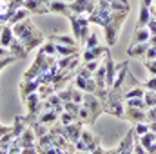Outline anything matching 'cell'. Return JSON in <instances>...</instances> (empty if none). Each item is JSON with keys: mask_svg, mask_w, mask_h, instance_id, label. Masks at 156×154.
Returning <instances> with one entry per match:
<instances>
[{"mask_svg": "<svg viewBox=\"0 0 156 154\" xmlns=\"http://www.w3.org/2000/svg\"><path fill=\"white\" fill-rule=\"evenodd\" d=\"M125 16H127V13L113 11L109 22H107L105 27H104V31H105V38H107V45H115V42H116V35H118V31H120V27H122V22L125 20Z\"/></svg>", "mask_w": 156, "mask_h": 154, "instance_id": "cell-1", "label": "cell"}, {"mask_svg": "<svg viewBox=\"0 0 156 154\" xmlns=\"http://www.w3.org/2000/svg\"><path fill=\"white\" fill-rule=\"evenodd\" d=\"M69 18V22H71V29H73V33H75V38L76 42H85L87 38V35H89V18L87 16H83V15H69L67 16Z\"/></svg>", "mask_w": 156, "mask_h": 154, "instance_id": "cell-2", "label": "cell"}, {"mask_svg": "<svg viewBox=\"0 0 156 154\" xmlns=\"http://www.w3.org/2000/svg\"><path fill=\"white\" fill-rule=\"evenodd\" d=\"M82 105L87 107L89 113H91V125L98 120V116L104 113V105H102V102H100L94 94H91V93H83V102H82Z\"/></svg>", "mask_w": 156, "mask_h": 154, "instance_id": "cell-3", "label": "cell"}, {"mask_svg": "<svg viewBox=\"0 0 156 154\" xmlns=\"http://www.w3.org/2000/svg\"><path fill=\"white\" fill-rule=\"evenodd\" d=\"M18 40L22 42V45H24L27 51H31V49H35V47H38V45L44 44V35L40 33L38 29H35V31H29V33L22 35Z\"/></svg>", "mask_w": 156, "mask_h": 154, "instance_id": "cell-4", "label": "cell"}, {"mask_svg": "<svg viewBox=\"0 0 156 154\" xmlns=\"http://www.w3.org/2000/svg\"><path fill=\"white\" fill-rule=\"evenodd\" d=\"M105 53H109V49H107V47H104V45H96V47L85 49V51L82 53V60H83V62L100 60V58H102V54H105Z\"/></svg>", "mask_w": 156, "mask_h": 154, "instance_id": "cell-5", "label": "cell"}, {"mask_svg": "<svg viewBox=\"0 0 156 154\" xmlns=\"http://www.w3.org/2000/svg\"><path fill=\"white\" fill-rule=\"evenodd\" d=\"M147 109H133V107H125V120L131 123H140V121H147Z\"/></svg>", "mask_w": 156, "mask_h": 154, "instance_id": "cell-6", "label": "cell"}, {"mask_svg": "<svg viewBox=\"0 0 156 154\" xmlns=\"http://www.w3.org/2000/svg\"><path fill=\"white\" fill-rule=\"evenodd\" d=\"M24 7L31 15H47L49 13V7L45 4L38 2V0H24Z\"/></svg>", "mask_w": 156, "mask_h": 154, "instance_id": "cell-7", "label": "cell"}, {"mask_svg": "<svg viewBox=\"0 0 156 154\" xmlns=\"http://www.w3.org/2000/svg\"><path fill=\"white\" fill-rule=\"evenodd\" d=\"M18 138H20V142H22V147H24V149L37 145V134H35V131L31 129V125H27V127L24 129V132H22Z\"/></svg>", "mask_w": 156, "mask_h": 154, "instance_id": "cell-8", "label": "cell"}, {"mask_svg": "<svg viewBox=\"0 0 156 154\" xmlns=\"http://www.w3.org/2000/svg\"><path fill=\"white\" fill-rule=\"evenodd\" d=\"M38 85L40 83L37 80H22V82H20V98L26 100L31 93H37Z\"/></svg>", "mask_w": 156, "mask_h": 154, "instance_id": "cell-9", "label": "cell"}, {"mask_svg": "<svg viewBox=\"0 0 156 154\" xmlns=\"http://www.w3.org/2000/svg\"><path fill=\"white\" fill-rule=\"evenodd\" d=\"M9 51H11V54H13L16 60H22V58H26V56H27V53H29V51H27V49L22 45V42L16 38V37L13 38V42H11V45H9Z\"/></svg>", "mask_w": 156, "mask_h": 154, "instance_id": "cell-10", "label": "cell"}, {"mask_svg": "<svg viewBox=\"0 0 156 154\" xmlns=\"http://www.w3.org/2000/svg\"><path fill=\"white\" fill-rule=\"evenodd\" d=\"M49 7V13H58V15H64V16H69L71 11H69V4L62 2V0H53L47 4Z\"/></svg>", "mask_w": 156, "mask_h": 154, "instance_id": "cell-11", "label": "cell"}, {"mask_svg": "<svg viewBox=\"0 0 156 154\" xmlns=\"http://www.w3.org/2000/svg\"><path fill=\"white\" fill-rule=\"evenodd\" d=\"M147 49H149V42H144V44H133V45H129L127 54H129V56H133V58L145 56Z\"/></svg>", "mask_w": 156, "mask_h": 154, "instance_id": "cell-12", "label": "cell"}, {"mask_svg": "<svg viewBox=\"0 0 156 154\" xmlns=\"http://www.w3.org/2000/svg\"><path fill=\"white\" fill-rule=\"evenodd\" d=\"M35 121H40V123H44V125H53V123L58 121V113H56L55 109H51V111H44V113H40L38 114V118H37Z\"/></svg>", "mask_w": 156, "mask_h": 154, "instance_id": "cell-13", "label": "cell"}, {"mask_svg": "<svg viewBox=\"0 0 156 154\" xmlns=\"http://www.w3.org/2000/svg\"><path fill=\"white\" fill-rule=\"evenodd\" d=\"M144 94H145V87H144L142 83H138V85H134V87L123 91V102L129 100V98H144Z\"/></svg>", "mask_w": 156, "mask_h": 154, "instance_id": "cell-14", "label": "cell"}, {"mask_svg": "<svg viewBox=\"0 0 156 154\" xmlns=\"http://www.w3.org/2000/svg\"><path fill=\"white\" fill-rule=\"evenodd\" d=\"M13 38H15L13 27H11L9 24H5V26H4V29H2V33H0V45L9 47V45H11V42H13Z\"/></svg>", "mask_w": 156, "mask_h": 154, "instance_id": "cell-15", "label": "cell"}, {"mask_svg": "<svg viewBox=\"0 0 156 154\" xmlns=\"http://www.w3.org/2000/svg\"><path fill=\"white\" fill-rule=\"evenodd\" d=\"M80 51H78L76 45H60V44H56V56L58 58H64V56H73V54H78Z\"/></svg>", "mask_w": 156, "mask_h": 154, "instance_id": "cell-16", "label": "cell"}, {"mask_svg": "<svg viewBox=\"0 0 156 154\" xmlns=\"http://www.w3.org/2000/svg\"><path fill=\"white\" fill-rule=\"evenodd\" d=\"M29 15H31V13H29V11H27L26 7H20V9H16V11L13 13V16L9 18V22H7V24H9V26L20 24V22H24L26 18H29Z\"/></svg>", "mask_w": 156, "mask_h": 154, "instance_id": "cell-17", "label": "cell"}, {"mask_svg": "<svg viewBox=\"0 0 156 154\" xmlns=\"http://www.w3.org/2000/svg\"><path fill=\"white\" fill-rule=\"evenodd\" d=\"M87 5H89V0H75L73 4H69V11L73 15H85Z\"/></svg>", "mask_w": 156, "mask_h": 154, "instance_id": "cell-18", "label": "cell"}, {"mask_svg": "<svg viewBox=\"0 0 156 154\" xmlns=\"http://www.w3.org/2000/svg\"><path fill=\"white\" fill-rule=\"evenodd\" d=\"M151 18H153V16H151L149 7L140 4V15H138V26H136V27H147V24H149Z\"/></svg>", "mask_w": 156, "mask_h": 154, "instance_id": "cell-19", "label": "cell"}, {"mask_svg": "<svg viewBox=\"0 0 156 154\" xmlns=\"http://www.w3.org/2000/svg\"><path fill=\"white\" fill-rule=\"evenodd\" d=\"M47 40H51L55 44H60V45H76V38H73L69 35H51Z\"/></svg>", "mask_w": 156, "mask_h": 154, "instance_id": "cell-20", "label": "cell"}, {"mask_svg": "<svg viewBox=\"0 0 156 154\" xmlns=\"http://www.w3.org/2000/svg\"><path fill=\"white\" fill-rule=\"evenodd\" d=\"M26 127H27L26 118H24V116H16V118H15V123L11 125V131H13V134L18 138V136L24 132V129H26Z\"/></svg>", "mask_w": 156, "mask_h": 154, "instance_id": "cell-21", "label": "cell"}, {"mask_svg": "<svg viewBox=\"0 0 156 154\" xmlns=\"http://www.w3.org/2000/svg\"><path fill=\"white\" fill-rule=\"evenodd\" d=\"M37 93H38L40 100H45V98H49L51 94H55V93H56V89H55V85H53V83H40L38 89H37Z\"/></svg>", "mask_w": 156, "mask_h": 154, "instance_id": "cell-22", "label": "cell"}, {"mask_svg": "<svg viewBox=\"0 0 156 154\" xmlns=\"http://www.w3.org/2000/svg\"><path fill=\"white\" fill-rule=\"evenodd\" d=\"M134 44H144V42H149L151 38V31L147 27H136V33H134Z\"/></svg>", "mask_w": 156, "mask_h": 154, "instance_id": "cell-23", "label": "cell"}, {"mask_svg": "<svg viewBox=\"0 0 156 154\" xmlns=\"http://www.w3.org/2000/svg\"><path fill=\"white\" fill-rule=\"evenodd\" d=\"M40 53H44L45 56H56V44L51 42V40H47L45 44H42Z\"/></svg>", "mask_w": 156, "mask_h": 154, "instance_id": "cell-24", "label": "cell"}, {"mask_svg": "<svg viewBox=\"0 0 156 154\" xmlns=\"http://www.w3.org/2000/svg\"><path fill=\"white\" fill-rule=\"evenodd\" d=\"M136 140H138V142H140V143H142V145H144L145 149H147L149 145H153V143L156 142V134L149 131V132H145L144 136H140V138H136Z\"/></svg>", "mask_w": 156, "mask_h": 154, "instance_id": "cell-25", "label": "cell"}, {"mask_svg": "<svg viewBox=\"0 0 156 154\" xmlns=\"http://www.w3.org/2000/svg\"><path fill=\"white\" fill-rule=\"evenodd\" d=\"M125 107H133V109H147L144 98H129V100H125Z\"/></svg>", "mask_w": 156, "mask_h": 154, "instance_id": "cell-26", "label": "cell"}, {"mask_svg": "<svg viewBox=\"0 0 156 154\" xmlns=\"http://www.w3.org/2000/svg\"><path fill=\"white\" fill-rule=\"evenodd\" d=\"M15 138H16V136L13 134V131H9L7 134H4V136L0 138V149H2V151H7L9 145H11V142H13Z\"/></svg>", "mask_w": 156, "mask_h": 154, "instance_id": "cell-27", "label": "cell"}, {"mask_svg": "<svg viewBox=\"0 0 156 154\" xmlns=\"http://www.w3.org/2000/svg\"><path fill=\"white\" fill-rule=\"evenodd\" d=\"M133 131H134L136 138H140V136H144L145 132H149V123H147V121H140V123H134Z\"/></svg>", "mask_w": 156, "mask_h": 154, "instance_id": "cell-28", "label": "cell"}, {"mask_svg": "<svg viewBox=\"0 0 156 154\" xmlns=\"http://www.w3.org/2000/svg\"><path fill=\"white\" fill-rule=\"evenodd\" d=\"M144 102H145V107L151 109V107H156V93L154 91H147L144 94Z\"/></svg>", "mask_w": 156, "mask_h": 154, "instance_id": "cell-29", "label": "cell"}, {"mask_svg": "<svg viewBox=\"0 0 156 154\" xmlns=\"http://www.w3.org/2000/svg\"><path fill=\"white\" fill-rule=\"evenodd\" d=\"M22 142H20V138H15L13 142H11V145H9V149H7V154H22Z\"/></svg>", "mask_w": 156, "mask_h": 154, "instance_id": "cell-30", "label": "cell"}, {"mask_svg": "<svg viewBox=\"0 0 156 154\" xmlns=\"http://www.w3.org/2000/svg\"><path fill=\"white\" fill-rule=\"evenodd\" d=\"M78 118L75 114H71V113H67V111H64L62 114L58 116V123H62V125H69V123H73V121H76Z\"/></svg>", "mask_w": 156, "mask_h": 154, "instance_id": "cell-31", "label": "cell"}, {"mask_svg": "<svg viewBox=\"0 0 156 154\" xmlns=\"http://www.w3.org/2000/svg\"><path fill=\"white\" fill-rule=\"evenodd\" d=\"M71 91H73V85H69L67 89H60V91H56V94L60 96L62 103H64V102H71V100H73V94H71Z\"/></svg>", "mask_w": 156, "mask_h": 154, "instance_id": "cell-32", "label": "cell"}, {"mask_svg": "<svg viewBox=\"0 0 156 154\" xmlns=\"http://www.w3.org/2000/svg\"><path fill=\"white\" fill-rule=\"evenodd\" d=\"M78 120H80L83 125H85V123H89V125H91V113H89V109H87V107H83V105L80 107V111H78Z\"/></svg>", "mask_w": 156, "mask_h": 154, "instance_id": "cell-33", "label": "cell"}, {"mask_svg": "<svg viewBox=\"0 0 156 154\" xmlns=\"http://www.w3.org/2000/svg\"><path fill=\"white\" fill-rule=\"evenodd\" d=\"M83 44H85V49H91V47L100 45V44H98V35H96V33H89Z\"/></svg>", "mask_w": 156, "mask_h": 154, "instance_id": "cell-34", "label": "cell"}, {"mask_svg": "<svg viewBox=\"0 0 156 154\" xmlns=\"http://www.w3.org/2000/svg\"><path fill=\"white\" fill-rule=\"evenodd\" d=\"M87 82H89L87 78H82V76H76V75H75V87H78V89L83 91V93H85V89H87Z\"/></svg>", "mask_w": 156, "mask_h": 154, "instance_id": "cell-35", "label": "cell"}, {"mask_svg": "<svg viewBox=\"0 0 156 154\" xmlns=\"http://www.w3.org/2000/svg\"><path fill=\"white\" fill-rule=\"evenodd\" d=\"M75 75H76V76H82V78H87V80H89V78H93V73H91L85 65H80V67L76 69V73H75Z\"/></svg>", "mask_w": 156, "mask_h": 154, "instance_id": "cell-36", "label": "cell"}, {"mask_svg": "<svg viewBox=\"0 0 156 154\" xmlns=\"http://www.w3.org/2000/svg\"><path fill=\"white\" fill-rule=\"evenodd\" d=\"M82 65H85V67H87L91 73H94V71H96V69H98L102 64H100V60H91V62H83Z\"/></svg>", "mask_w": 156, "mask_h": 154, "instance_id": "cell-37", "label": "cell"}, {"mask_svg": "<svg viewBox=\"0 0 156 154\" xmlns=\"http://www.w3.org/2000/svg\"><path fill=\"white\" fill-rule=\"evenodd\" d=\"M147 71L151 73V76H156V60H144Z\"/></svg>", "mask_w": 156, "mask_h": 154, "instance_id": "cell-38", "label": "cell"}, {"mask_svg": "<svg viewBox=\"0 0 156 154\" xmlns=\"http://www.w3.org/2000/svg\"><path fill=\"white\" fill-rule=\"evenodd\" d=\"M142 85H144L147 91H154V93H156V76H151L145 83H142Z\"/></svg>", "mask_w": 156, "mask_h": 154, "instance_id": "cell-39", "label": "cell"}, {"mask_svg": "<svg viewBox=\"0 0 156 154\" xmlns=\"http://www.w3.org/2000/svg\"><path fill=\"white\" fill-rule=\"evenodd\" d=\"M144 60H156V47L154 45H149L147 53H145V58Z\"/></svg>", "mask_w": 156, "mask_h": 154, "instance_id": "cell-40", "label": "cell"}, {"mask_svg": "<svg viewBox=\"0 0 156 154\" xmlns=\"http://www.w3.org/2000/svg\"><path fill=\"white\" fill-rule=\"evenodd\" d=\"M145 113H147V123H151V121H156V107H151V109H147Z\"/></svg>", "mask_w": 156, "mask_h": 154, "instance_id": "cell-41", "label": "cell"}, {"mask_svg": "<svg viewBox=\"0 0 156 154\" xmlns=\"http://www.w3.org/2000/svg\"><path fill=\"white\" fill-rule=\"evenodd\" d=\"M7 56H13V54H11V51H9V47L0 45V60H2V58H7Z\"/></svg>", "mask_w": 156, "mask_h": 154, "instance_id": "cell-42", "label": "cell"}, {"mask_svg": "<svg viewBox=\"0 0 156 154\" xmlns=\"http://www.w3.org/2000/svg\"><path fill=\"white\" fill-rule=\"evenodd\" d=\"M22 154H38V151H37V145L27 147V149H22Z\"/></svg>", "mask_w": 156, "mask_h": 154, "instance_id": "cell-43", "label": "cell"}, {"mask_svg": "<svg viewBox=\"0 0 156 154\" xmlns=\"http://www.w3.org/2000/svg\"><path fill=\"white\" fill-rule=\"evenodd\" d=\"M44 154H62V151L56 149V147H49V149H45V152Z\"/></svg>", "mask_w": 156, "mask_h": 154, "instance_id": "cell-44", "label": "cell"}, {"mask_svg": "<svg viewBox=\"0 0 156 154\" xmlns=\"http://www.w3.org/2000/svg\"><path fill=\"white\" fill-rule=\"evenodd\" d=\"M149 131L156 134V121H151V123H149Z\"/></svg>", "mask_w": 156, "mask_h": 154, "instance_id": "cell-45", "label": "cell"}, {"mask_svg": "<svg viewBox=\"0 0 156 154\" xmlns=\"http://www.w3.org/2000/svg\"><path fill=\"white\" fill-rule=\"evenodd\" d=\"M142 5H147V7H151V5H153V0H142Z\"/></svg>", "mask_w": 156, "mask_h": 154, "instance_id": "cell-46", "label": "cell"}, {"mask_svg": "<svg viewBox=\"0 0 156 154\" xmlns=\"http://www.w3.org/2000/svg\"><path fill=\"white\" fill-rule=\"evenodd\" d=\"M105 154H120V151H118V147H115L113 151H105Z\"/></svg>", "mask_w": 156, "mask_h": 154, "instance_id": "cell-47", "label": "cell"}, {"mask_svg": "<svg viewBox=\"0 0 156 154\" xmlns=\"http://www.w3.org/2000/svg\"><path fill=\"white\" fill-rule=\"evenodd\" d=\"M38 2H42V4H45V5H47V4H49V2H53V0H38Z\"/></svg>", "mask_w": 156, "mask_h": 154, "instance_id": "cell-48", "label": "cell"}, {"mask_svg": "<svg viewBox=\"0 0 156 154\" xmlns=\"http://www.w3.org/2000/svg\"><path fill=\"white\" fill-rule=\"evenodd\" d=\"M107 2L111 4V2H127V0H107Z\"/></svg>", "mask_w": 156, "mask_h": 154, "instance_id": "cell-49", "label": "cell"}, {"mask_svg": "<svg viewBox=\"0 0 156 154\" xmlns=\"http://www.w3.org/2000/svg\"><path fill=\"white\" fill-rule=\"evenodd\" d=\"M4 26H5V24H2V22H0V33H2V29H4Z\"/></svg>", "mask_w": 156, "mask_h": 154, "instance_id": "cell-50", "label": "cell"}, {"mask_svg": "<svg viewBox=\"0 0 156 154\" xmlns=\"http://www.w3.org/2000/svg\"><path fill=\"white\" fill-rule=\"evenodd\" d=\"M0 154H7V151H2V149H0Z\"/></svg>", "mask_w": 156, "mask_h": 154, "instance_id": "cell-51", "label": "cell"}, {"mask_svg": "<svg viewBox=\"0 0 156 154\" xmlns=\"http://www.w3.org/2000/svg\"><path fill=\"white\" fill-rule=\"evenodd\" d=\"M2 2H7V0H2Z\"/></svg>", "mask_w": 156, "mask_h": 154, "instance_id": "cell-52", "label": "cell"}]
</instances>
